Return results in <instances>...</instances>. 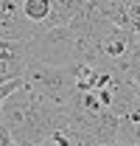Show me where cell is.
Masks as SVG:
<instances>
[{"mask_svg": "<svg viewBox=\"0 0 140 146\" xmlns=\"http://www.w3.org/2000/svg\"><path fill=\"white\" fill-rule=\"evenodd\" d=\"M129 62H132V68L140 73V34L135 36V45H132V51H129V56H126Z\"/></svg>", "mask_w": 140, "mask_h": 146, "instance_id": "ba28073f", "label": "cell"}, {"mask_svg": "<svg viewBox=\"0 0 140 146\" xmlns=\"http://www.w3.org/2000/svg\"><path fill=\"white\" fill-rule=\"evenodd\" d=\"M22 84L59 107H70L79 93L73 65H51L42 59H28L25 73H22Z\"/></svg>", "mask_w": 140, "mask_h": 146, "instance_id": "7a4b0ae2", "label": "cell"}, {"mask_svg": "<svg viewBox=\"0 0 140 146\" xmlns=\"http://www.w3.org/2000/svg\"><path fill=\"white\" fill-rule=\"evenodd\" d=\"M17 3H22V0H17Z\"/></svg>", "mask_w": 140, "mask_h": 146, "instance_id": "8fae6325", "label": "cell"}, {"mask_svg": "<svg viewBox=\"0 0 140 146\" xmlns=\"http://www.w3.org/2000/svg\"><path fill=\"white\" fill-rule=\"evenodd\" d=\"M20 6H22V14L31 20L34 25L48 23L51 14H53V3H51V0H22Z\"/></svg>", "mask_w": 140, "mask_h": 146, "instance_id": "5b68a950", "label": "cell"}, {"mask_svg": "<svg viewBox=\"0 0 140 146\" xmlns=\"http://www.w3.org/2000/svg\"><path fill=\"white\" fill-rule=\"evenodd\" d=\"M0 107H3L6 127H9V132H11L17 146L39 143L53 129L65 127L70 121V107L53 104L48 98H42L39 93L28 90L25 84L20 90H14Z\"/></svg>", "mask_w": 140, "mask_h": 146, "instance_id": "6da1fadb", "label": "cell"}, {"mask_svg": "<svg viewBox=\"0 0 140 146\" xmlns=\"http://www.w3.org/2000/svg\"><path fill=\"white\" fill-rule=\"evenodd\" d=\"M126 25L140 34V0H132L129 3V9H126Z\"/></svg>", "mask_w": 140, "mask_h": 146, "instance_id": "8992f818", "label": "cell"}, {"mask_svg": "<svg viewBox=\"0 0 140 146\" xmlns=\"http://www.w3.org/2000/svg\"><path fill=\"white\" fill-rule=\"evenodd\" d=\"M22 87V79H9V82H0V104L11 96L14 90H20Z\"/></svg>", "mask_w": 140, "mask_h": 146, "instance_id": "52a82bcc", "label": "cell"}, {"mask_svg": "<svg viewBox=\"0 0 140 146\" xmlns=\"http://www.w3.org/2000/svg\"><path fill=\"white\" fill-rule=\"evenodd\" d=\"M36 25L22 14V6L17 0H0V36L28 42L34 36Z\"/></svg>", "mask_w": 140, "mask_h": 146, "instance_id": "3957f363", "label": "cell"}, {"mask_svg": "<svg viewBox=\"0 0 140 146\" xmlns=\"http://www.w3.org/2000/svg\"><path fill=\"white\" fill-rule=\"evenodd\" d=\"M25 65H28V54H3L0 56V82L22 79Z\"/></svg>", "mask_w": 140, "mask_h": 146, "instance_id": "277c9868", "label": "cell"}, {"mask_svg": "<svg viewBox=\"0 0 140 146\" xmlns=\"http://www.w3.org/2000/svg\"><path fill=\"white\" fill-rule=\"evenodd\" d=\"M28 146H45V143H42V141H39V143H28Z\"/></svg>", "mask_w": 140, "mask_h": 146, "instance_id": "30bf717a", "label": "cell"}, {"mask_svg": "<svg viewBox=\"0 0 140 146\" xmlns=\"http://www.w3.org/2000/svg\"><path fill=\"white\" fill-rule=\"evenodd\" d=\"M135 84H137V87H140V73H137V79H135Z\"/></svg>", "mask_w": 140, "mask_h": 146, "instance_id": "9c48e42d", "label": "cell"}]
</instances>
